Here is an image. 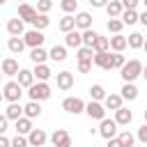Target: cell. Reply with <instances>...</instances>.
<instances>
[{
	"label": "cell",
	"mask_w": 147,
	"mask_h": 147,
	"mask_svg": "<svg viewBox=\"0 0 147 147\" xmlns=\"http://www.w3.org/2000/svg\"><path fill=\"white\" fill-rule=\"evenodd\" d=\"M62 110L69 115H80V113H85V101L80 96H67V99H62Z\"/></svg>",
	"instance_id": "3"
},
{
	"label": "cell",
	"mask_w": 147,
	"mask_h": 147,
	"mask_svg": "<svg viewBox=\"0 0 147 147\" xmlns=\"http://www.w3.org/2000/svg\"><path fill=\"white\" fill-rule=\"evenodd\" d=\"M103 106H106V110H117V108H122V103H124V99H122V94H115V92H110V94H106V99L101 101Z\"/></svg>",
	"instance_id": "18"
},
{
	"label": "cell",
	"mask_w": 147,
	"mask_h": 147,
	"mask_svg": "<svg viewBox=\"0 0 147 147\" xmlns=\"http://www.w3.org/2000/svg\"><path fill=\"white\" fill-rule=\"evenodd\" d=\"M74 21H76V30H87V28H92V14H90V11H76V14H74Z\"/></svg>",
	"instance_id": "13"
},
{
	"label": "cell",
	"mask_w": 147,
	"mask_h": 147,
	"mask_svg": "<svg viewBox=\"0 0 147 147\" xmlns=\"http://www.w3.org/2000/svg\"><path fill=\"white\" fill-rule=\"evenodd\" d=\"M117 138H119L122 147H133V145H136V136H133L131 131H126V129H124V131H119V133H117Z\"/></svg>",
	"instance_id": "36"
},
{
	"label": "cell",
	"mask_w": 147,
	"mask_h": 147,
	"mask_svg": "<svg viewBox=\"0 0 147 147\" xmlns=\"http://www.w3.org/2000/svg\"><path fill=\"white\" fill-rule=\"evenodd\" d=\"M48 60L53 62H64L67 60V46H53L48 51Z\"/></svg>",
	"instance_id": "29"
},
{
	"label": "cell",
	"mask_w": 147,
	"mask_h": 147,
	"mask_svg": "<svg viewBox=\"0 0 147 147\" xmlns=\"http://www.w3.org/2000/svg\"><path fill=\"white\" fill-rule=\"evenodd\" d=\"M113 119L117 122V126H129V124H131V119H133V113H131L129 108H124V106H122V108H117V110H115V117H113Z\"/></svg>",
	"instance_id": "19"
},
{
	"label": "cell",
	"mask_w": 147,
	"mask_h": 147,
	"mask_svg": "<svg viewBox=\"0 0 147 147\" xmlns=\"http://www.w3.org/2000/svg\"><path fill=\"white\" fill-rule=\"evenodd\" d=\"M18 2H25V0H18Z\"/></svg>",
	"instance_id": "59"
},
{
	"label": "cell",
	"mask_w": 147,
	"mask_h": 147,
	"mask_svg": "<svg viewBox=\"0 0 147 147\" xmlns=\"http://www.w3.org/2000/svg\"><path fill=\"white\" fill-rule=\"evenodd\" d=\"M48 25H51L48 14H39V11H37V16L32 18V28H34V30H46Z\"/></svg>",
	"instance_id": "32"
},
{
	"label": "cell",
	"mask_w": 147,
	"mask_h": 147,
	"mask_svg": "<svg viewBox=\"0 0 147 147\" xmlns=\"http://www.w3.org/2000/svg\"><path fill=\"white\" fill-rule=\"evenodd\" d=\"M119 2L124 9H138V5H140V0H119Z\"/></svg>",
	"instance_id": "46"
},
{
	"label": "cell",
	"mask_w": 147,
	"mask_h": 147,
	"mask_svg": "<svg viewBox=\"0 0 147 147\" xmlns=\"http://www.w3.org/2000/svg\"><path fill=\"white\" fill-rule=\"evenodd\" d=\"M119 21H122L124 25H136V23H138V9H124V11L119 14Z\"/></svg>",
	"instance_id": "30"
},
{
	"label": "cell",
	"mask_w": 147,
	"mask_h": 147,
	"mask_svg": "<svg viewBox=\"0 0 147 147\" xmlns=\"http://www.w3.org/2000/svg\"><path fill=\"white\" fill-rule=\"evenodd\" d=\"M30 60H32L34 64H41V62H46V60H48V51H46L44 46L30 48Z\"/></svg>",
	"instance_id": "28"
},
{
	"label": "cell",
	"mask_w": 147,
	"mask_h": 147,
	"mask_svg": "<svg viewBox=\"0 0 147 147\" xmlns=\"http://www.w3.org/2000/svg\"><path fill=\"white\" fill-rule=\"evenodd\" d=\"M90 2V7H94V9H103L106 5H108V0H87Z\"/></svg>",
	"instance_id": "47"
},
{
	"label": "cell",
	"mask_w": 147,
	"mask_h": 147,
	"mask_svg": "<svg viewBox=\"0 0 147 147\" xmlns=\"http://www.w3.org/2000/svg\"><path fill=\"white\" fill-rule=\"evenodd\" d=\"M85 115L90 119H103L106 117V106L101 101H92L90 99V103H85Z\"/></svg>",
	"instance_id": "7"
},
{
	"label": "cell",
	"mask_w": 147,
	"mask_h": 147,
	"mask_svg": "<svg viewBox=\"0 0 147 147\" xmlns=\"http://www.w3.org/2000/svg\"><path fill=\"white\" fill-rule=\"evenodd\" d=\"M119 94H122L124 101H136V99H138V87H136V83H124L122 90H119Z\"/></svg>",
	"instance_id": "23"
},
{
	"label": "cell",
	"mask_w": 147,
	"mask_h": 147,
	"mask_svg": "<svg viewBox=\"0 0 147 147\" xmlns=\"http://www.w3.org/2000/svg\"><path fill=\"white\" fill-rule=\"evenodd\" d=\"M142 51H145V53H147V39H145V44H142Z\"/></svg>",
	"instance_id": "53"
},
{
	"label": "cell",
	"mask_w": 147,
	"mask_h": 147,
	"mask_svg": "<svg viewBox=\"0 0 147 147\" xmlns=\"http://www.w3.org/2000/svg\"><path fill=\"white\" fill-rule=\"evenodd\" d=\"M136 140H140V142H145L147 145V122L138 129V136H136Z\"/></svg>",
	"instance_id": "45"
},
{
	"label": "cell",
	"mask_w": 147,
	"mask_h": 147,
	"mask_svg": "<svg viewBox=\"0 0 147 147\" xmlns=\"http://www.w3.org/2000/svg\"><path fill=\"white\" fill-rule=\"evenodd\" d=\"M7 124H9V119H7L5 115H0V133H5V131H7Z\"/></svg>",
	"instance_id": "50"
},
{
	"label": "cell",
	"mask_w": 147,
	"mask_h": 147,
	"mask_svg": "<svg viewBox=\"0 0 147 147\" xmlns=\"http://www.w3.org/2000/svg\"><path fill=\"white\" fill-rule=\"evenodd\" d=\"M39 14H48L53 9V0H37V7H34Z\"/></svg>",
	"instance_id": "42"
},
{
	"label": "cell",
	"mask_w": 147,
	"mask_h": 147,
	"mask_svg": "<svg viewBox=\"0 0 147 147\" xmlns=\"http://www.w3.org/2000/svg\"><path fill=\"white\" fill-rule=\"evenodd\" d=\"M7 32L11 34V37H23V32H25V23L16 16V18H9L7 21Z\"/></svg>",
	"instance_id": "14"
},
{
	"label": "cell",
	"mask_w": 147,
	"mask_h": 147,
	"mask_svg": "<svg viewBox=\"0 0 147 147\" xmlns=\"http://www.w3.org/2000/svg\"><path fill=\"white\" fill-rule=\"evenodd\" d=\"M57 28H60L62 32H71V30L76 28V21H74V14H64V16L60 18V23H57Z\"/></svg>",
	"instance_id": "33"
},
{
	"label": "cell",
	"mask_w": 147,
	"mask_h": 147,
	"mask_svg": "<svg viewBox=\"0 0 147 147\" xmlns=\"http://www.w3.org/2000/svg\"><path fill=\"white\" fill-rule=\"evenodd\" d=\"M16 83H18L23 90H28V87L34 83V74H32V69H18V74H16Z\"/></svg>",
	"instance_id": "17"
},
{
	"label": "cell",
	"mask_w": 147,
	"mask_h": 147,
	"mask_svg": "<svg viewBox=\"0 0 147 147\" xmlns=\"http://www.w3.org/2000/svg\"><path fill=\"white\" fill-rule=\"evenodd\" d=\"M92 67H94L92 60H78V71H80V74H90Z\"/></svg>",
	"instance_id": "44"
},
{
	"label": "cell",
	"mask_w": 147,
	"mask_h": 147,
	"mask_svg": "<svg viewBox=\"0 0 147 147\" xmlns=\"http://www.w3.org/2000/svg\"><path fill=\"white\" fill-rule=\"evenodd\" d=\"M0 101H5V96H2V92H0Z\"/></svg>",
	"instance_id": "55"
},
{
	"label": "cell",
	"mask_w": 147,
	"mask_h": 147,
	"mask_svg": "<svg viewBox=\"0 0 147 147\" xmlns=\"http://www.w3.org/2000/svg\"><path fill=\"white\" fill-rule=\"evenodd\" d=\"M80 37H83V46H90V48H92V44H94V39H96V32H94L92 28H87V30H80Z\"/></svg>",
	"instance_id": "38"
},
{
	"label": "cell",
	"mask_w": 147,
	"mask_h": 147,
	"mask_svg": "<svg viewBox=\"0 0 147 147\" xmlns=\"http://www.w3.org/2000/svg\"><path fill=\"white\" fill-rule=\"evenodd\" d=\"M94 57V51L90 46H78L76 48V60H92Z\"/></svg>",
	"instance_id": "39"
},
{
	"label": "cell",
	"mask_w": 147,
	"mask_h": 147,
	"mask_svg": "<svg viewBox=\"0 0 147 147\" xmlns=\"http://www.w3.org/2000/svg\"><path fill=\"white\" fill-rule=\"evenodd\" d=\"M110 48V41H108V37H101V34H96V39H94V44H92V51L94 53H101V51H108Z\"/></svg>",
	"instance_id": "35"
},
{
	"label": "cell",
	"mask_w": 147,
	"mask_h": 147,
	"mask_svg": "<svg viewBox=\"0 0 147 147\" xmlns=\"http://www.w3.org/2000/svg\"><path fill=\"white\" fill-rule=\"evenodd\" d=\"M142 44H145V37H142L140 32H131V34L126 37V46H129V48H133V51L142 48Z\"/></svg>",
	"instance_id": "31"
},
{
	"label": "cell",
	"mask_w": 147,
	"mask_h": 147,
	"mask_svg": "<svg viewBox=\"0 0 147 147\" xmlns=\"http://www.w3.org/2000/svg\"><path fill=\"white\" fill-rule=\"evenodd\" d=\"M106 147H122V142H119V138L115 136V138H108V140H106Z\"/></svg>",
	"instance_id": "48"
},
{
	"label": "cell",
	"mask_w": 147,
	"mask_h": 147,
	"mask_svg": "<svg viewBox=\"0 0 147 147\" xmlns=\"http://www.w3.org/2000/svg\"><path fill=\"white\" fill-rule=\"evenodd\" d=\"M138 21H140V23H142V25H145V28H147V9H145V11H140V14H138Z\"/></svg>",
	"instance_id": "51"
},
{
	"label": "cell",
	"mask_w": 147,
	"mask_h": 147,
	"mask_svg": "<svg viewBox=\"0 0 147 147\" xmlns=\"http://www.w3.org/2000/svg\"><path fill=\"white\" fill-rule=\"evenodd\" d=\"M60 7H62L64 14H76L78 11V0H62Z\"/></svg>",
	"instance_id": "41"
},
{
	"label": "cell",
	"mask_w": 147,
	"mask_h": 147,
	"mask_svg": "<svg viewBox=\"0 0 147 147\" xmlns=\"http://www.w3.org/2000/svg\"><path fill=\"white\" fill-rule=\"evenodd\" d=\"M92 64L103 69V71H110V51H101V53H94L92 57Z\"/></svg>",
	"instance_id": "11"
},
{
	"label": "cell",
	"mask_w": 147,
	"mask_h": 147,
	"mask_svg": "<svg viewBox=\"0 0 147 147\" xmlns=\"http://www.w3.org/2000/svg\"><path fill=\"white\" fill-rule=\"evenodd\" d=\"M96 133L101 136V138H115L117 136V122L115 119H108V117H103V119H99V129H96Z\"/></svg>",
	"instance_id": "6"
},
{
	"label": "cell",
	"mask_w": 147,
	"mask_h": 147,
	"mask_svg": "<svg viewBox=\"0 0 147 147\" xmlns=\"http://www.w3.org/2000/svg\"><path fill=\"white\" fill-rule=\"evenodd\" d=\"M23 115L30 117V119L39 117V115H41V103H39V101H28V103L23 106Z\"/></svg>",
	"instance_id": "26"
},
{
	"label": "cell",
	"mask_w": 147,
	"mask_h": 147,
	"mask_svg": "<svg viewBox=\"0 0 147 147\" xmlns=\"http://www.w3.org/2000/svg\"><path fill=\"white\" fill-rule=\"evenodd\" d=\"M21 115H23V106H21L18 101L9 103V106H7V110H5V117H7L9 122H16V119H18Z\"/></svg>",
	"instance_id": "25"
},
{
	"label": "cell",
	"mask_w": 147,
	"mask_h": 147,
	"mask_svg": "<svg viewBox=\"0 0 147 147\" xmlns=\"http://www.w3.org/2000/svg\"><path fill=\"white\" fill-rule=\"evenodd\" d=\"M108 41H110V51H113V53H122V51L126 48V37H124L122 32L108 37Z\"/></svg>",
	"instance_id": "21"
},
{
	"label": "cell",
	"mask_w": 147,
	"mask_h": 147,
	"mask_svg": "<svg viewBox=\"0 0 147 147\" xmlns=\"http://www.w3.org/2000/svg\"><path fill=\"white\" fill-rule=\"evenodd\" d=\"M55 85H57V90H62V92L71 90V87H74V74H71V71H57V74H55Z\"/></svg>",
	"instance_id": "9"
},
{
	"label": "cell",
	"mask_w": 147,
	"mask_h": 147,
	"mask_svg": "<svg viewBox=\"0 0 147 147\" xmlns=\"http://www.w3.org/2000/svg\"><path fill=\"white\" fill-rule=\"evenodd\" d=\"M142 115H145V122H147V108H145V113H142Z\"/></svg>",
	"instance_id": "54"
},
{
	"label": "cell",
	"mask_w": 147,
	"mask_h": 147,
	"mask_svg": "<svg viewBox=\"0 0 147 147\" xmlns=\"http://www.w3.org/2000/svg\"><path fill=\"white\" fill-rule=\"evenodd\" d=\"M122 28H124V23H122L119 18H108V23H106V30L113 32V34H119Z\"/></svg>",
	"instance_id": "37"
},
{
	"label": "cell",
	"mask_w": 147,
	"mask_h": 147,
	"mask_svg": "<svg viewBox=\"0 0 147 147\" xmlns=\"http://www.w3.org/2000/svg\"><path fill=\"white\" fill-rule=\"evenodd\" d=\"M46 140H48V136H46L44 129H32V131L28 133V145H30V147H44Z\"/></svg>",
	"instance_id": "10"
},
{
	"label": "cell",
	"mask_w": 147,
	"mask_h": 147,
	"mask_svg": "<svg viewBox=\"0 0 147 147\" xmlns=\"http://www.w3.org/2000/svg\"><path fill=\"white\" fill-rule=\"evenodd\" d=\"M5 2H7V0H0V7H2V5H5Z\"/></svg>",
	"instance_id": "56"
},
{
	"label": "cell",
	"mask_w": 147,
	"mask_h": 147,
	"mask_svg": "<svg viewBox=\"0 0 147 147\" xmlns=\"http://www.w3.org/2000/svg\"><path fill=\"white\" fill-rule=\"evenodd\" d=\"M2 76H5V74H2V71H0V80H2Z\"/></svg>",
	"instance_id": "58"
},
{
	"label": "cell",
	"mask_w": 147,
	"mask_h": 147,
	"mask_svg": "<svg viewBox=\"0 0 147 147\" xmlns=\"http://www.w3.org/2000/svg\"><path fill=\"white\" fill-rule=\"evenodd\" d=\"M51 142L53 147H71V136L67 129H55L51 133Z\"/></svg>",
	"instance_id": "8"
},
{
	"label": "cell",
	"mask_w": 147,
	"mask_h": 147,
	"mask_svg": "<svg viewBox=\"0 0 147 147\" xmlns=\"http://www.w3.org/2000/svg\"><path fill=\"white\" fill-rule=\"evenodd\" d=\"M64 46L67 48H78L83 46V37H80V30H71V32H64Z\"/></svg>",
	"instance_id": "15"
},
{
	"label": "cell",
	"mask_w": 147,
	"mask_h": 147,
	"mask_svg": "<svg viewBox=\"0 0 147 147\" xmlns=\"http://www.w3.org/2000/svg\"><path fill=\"white\" fill-rule=\"evenodd\" d=\"M140 2H142V5H145V7H147V0H140Z\"/></svg>",
	"instance_id": "57"
},
{
	"label": "cell",
	"mask_w": 147,
	"mask_h": 147,
	"mask_svg": "<svg viewBox=\"0 0 147 147\" xmlns=\"http://www.w3.org/2000/svg\"><path fill=\"white\" fill-rule=\"evenodd\" d=\"M140 76H142V78L147 80V64H142V74H140Z\"/></svg>",
	"instance_id": "52"
},
{
	"label": "cell",
	"mask_w": 147,
	"mask_h": 147,
	"mask_svg": "<svg viewBox=\"0 0 147 147\" xmlns=\"http://www.w3.org/2000/svg\"><path fill=\"white\" fill-rule=\"evenodd\" d=\"M106 94H108V92H106V87H103V85H99V83H94V85L90 87V99H92V101H103V99H106Z\"/></svg>",
	"instance_id": "34"
},
{
	"label": "cell",
	"mask_w": 147,
	"mask_h": 147,
	"mask_svg": "<svg viewBox=\"0 0 147 147\" xmlns=\"http://www.w3.org/2000/svg\"><path fill=\"white\" fill-rule=\"evenodd\" d=\"M0 147H11V140H9L5 133H0Z\"/></svg>",
	"instance_id": "49"
},
{
	"label": "cell",
	"mask_w": 147,
	"mask_h": 147,
	"mask_svg": "<svg viewBox=\"0 0 147 147\" xmlns=\"http://www.w3.org/2000/svg\"><path fill=\"white\" fill-rule=\"evenodd\" d=\"M2 96H5V101H9V103L21 101V96H23V87H21L16 80H9V83H5V87H2Z\"/></svg>",
	"instance_id": "4"
},
{
	"label": "cell",
	"mask_w": 147,
	"mask_h": 147,
	"mask_svg": "<svg viewBox=\"0 0 147 147\" xmlns=\"http://www.w3.org/2000/svg\"><path fill=\"white\" fill-rule=\"evenodd\" d=\"M140 74H142V62L138 57L124 62V67L119 69V76H122L124 83H136V78H140Z\"/></svg>",
	"instance_id": "1"
},
{
	"label": "cell",
	"mask_w": 147,
	"mask_h": 147,
	"mask_svg": "<svg viewBox=\"0 0 147 147\" xmlns=\"http://www.w3.org/2000/svg\"><path fill=\"white\" fill-rule=\"evenodd\" d=\"M126 62V57L122 53H110V69H122Z\"/></svg>",
	"instance_id": "40"
},
{
	"label": "cell",
	"mask_w": 147,
	"mask_h": 147,
	"mask_svg": "<svg viewBox=\"0 0 147 147\" xmlns=\"http://www.w3.org/2000/svg\"><path fill=\"white\" fill-rule=\"evenodd\" d=\"M11 147H30V145H28V136L16 133V136L11 138Z\"/></svg>",
	"instance_id": "43"
},
{
	"label": "cell",
	"mask_w": 147,
	"mask_h": 147,
	"mask_svg": "<svg viewBox=\"0 0 147 147\" xmlns=\"http://www.w3.org/2000/svg\"><path fill=\"white\" fill-rule=\"evenodd\" d=\"M18 60H14V57H5L2 62H0V71L5 74V76H16L18 74Z\"/></svg>",
	"instance_id": "16"
},
{
	"label": "cell",
	"mask_w": 147,
	"mask_h": 147,
	"mask_svg": "<svg viewBox=\"0 0 147 147\" xmlns=\"http://www.w3.org/2000/svg\"><path fill=\"white\" fill-rule=\"evenodd\" d=\"M7 48H9V53H14V55H21V53H23V48H25V41H23V37H9V41H7Z\"/></svg>",
	"instance_id": "27"
},
{
	"label": "cell",
	"mask_w": 147,
	"mask_h": 147,
	"mask_svg": "<svg viewBox=\"0 0 147 147\" xmlns=\"http://www.w3.org/2000/svg\"><path fill=\"white\" fill-rule=\"evenodd\" d=\"M23 41H25V46L28 48H37V46H44V41H46V37H44V30H25L23 32Z\"/></svg>",
	"instance_id": "5"
},
{
	"label": "cell",
	"mask_w": 147,
	"mask_h": 147,
	"mask_svg": "<svg viewBox=\"0 0 147 147\" xmlns=\"http://www.w3.org/2000/svg\"><path fill=\"white\" fill-rule=\"evenodd\" d=\"M28 96H30V101H46V99H51V85L46 80H37L28 87Z\"/></svg>",
	"instance_id": "2"
},
{
	"label": "cell",
	"mask_w": 147,
	"mask_h": 147,
	"mask_svg": "<svg viewBox=\"0 0 147 147\" xmlns=\"http://www.w3.org/2000/svg\"><path fill=\"white\" fill-rule=\"evenodd\" d=\"M32 74H34V78H37V80H48V78L53 76V69H51L46 62H41V64H34Z\"/></svg>",
	"instance_id": "22"
},
{
	"label": "cell",
	"mask_w": 147,
	"mask_h": 147,
	"mask_svg": "<svg viewBox=\"0 0 147 147\" xmlns=\"http://www.w3.org/2000/svg\"><path fill=\"white\" fill-rule=\"evenodd\" d=\"M34 16H37V9H34L32 5H28V2H21V5H18V18H21L23 23H32Z\"/></svg>",
	"instance_id": "12"
},
{
	"label": "cell",
	"mask_w": 147,
	"mask_h": 147,
	"mask_svg": "<svg viewBox=\"0 0 147 147\" xmlns=\"http://www.w3.org/2000/svg\"><path fill=\"white\" fill-rule=\"evenodd\" d=\"M14 129H16V133H21V136H28L34 126H32V119L30 117H25V115H21L16 122H14Z\"/></svg>",
	"instance_id": "20"
},
{
	"label": "cell",
	"mask_w": 147,
	"mask_h": 147,
	"mask_svg": "<svg viewBox=\"0 0 147 147\" xmlns=\"http://www.w3.org/2000/svg\"><path fill=\"white\" fill-rule=\"evenodd\" d=\"M103 9H106L108 18H119V14L124 11V7H122V2H119V0H108V5H106Z\"/></svg>",
	"instance_id": "24"
}]
</instances>
